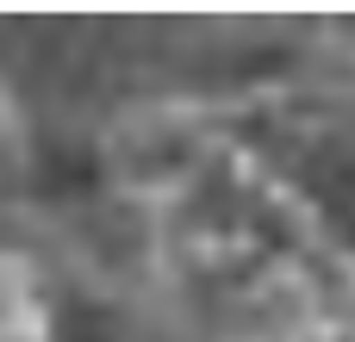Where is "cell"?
I'll list each match as a JSON object with an SVG mask.
<instances>
[]
</instances>
